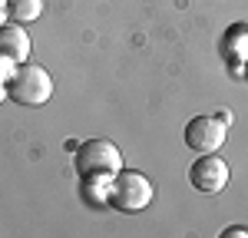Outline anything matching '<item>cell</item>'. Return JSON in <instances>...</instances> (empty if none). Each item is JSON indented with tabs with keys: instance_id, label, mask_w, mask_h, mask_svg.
Here are the masks:
<instances>
[{
	"instance_id": "obj_12",
	"label": "cell",
	"mask_w": 248,
	"mask_h": 238,
	"mask_svg": "<svg viewBox=\"0 0 248 238\" xmlns=\"http://www.w3.org/2000/svg\"><path fill=\"white\" fill-rule=\"evenodd\" d=\"M3 99H7V83L0 79V103H3Z\"/></svg>"
},
{
	"instance_id": "obj_4",
	"label": "cell",
	"mask_w": 248,
	"mask_h": 238,
	"mask_svg": "<svg viewBox=\"0 0 248 238\" xmlns=\"http://www.w3.org/2000/svg\"><path fill=\"white\" fill-rule=\"evenodd\" d=\"M229 176H232L229 162L222 156H215V152H199V159L192 162V169H189V182L199 192H205V195L222 192L225 182H229Z\"/></svg>"
},
{
	"instance_id": "obj_3",
	"label": "cell",
	"mask_w": 248,
	"mask_h": 238,
	"mask_svg": "<svg viewBox=\"0 0 248 238\" xmlns=\"http://www.w3.org/2000/svg\"><path fill=\"white\" fill-rule=\"evenodd\" d=\"M153 202V182L136 172V169H123L116 172L109 182V205H116L119 212H142Z\"/></svg>"
},
{
	"instance_id": "obj_5",
	"label": "cell",
	"mask_w": 248,
	"mask_h": 238,
	"mask_svg": "<svg viewBox=\"0 0 248 238\" xmlns=\"http://www.w3.org/2000/svg\"><path fill=\"white\" fill-rule=\"evenodd\" d=\"M182 136L192 152H215V149H222V142L229 136V126L218 116H195L186 122Z\"/></svg>"
},
{
	"instance_id": "obj_2",
	"label": "cell",
	"mask_w": 248,
	"mask_h": 238,
	"mask_svg": "<svg viewBox=\"0 0 248 238\" xmlns=\"http://www.w3.org/2000/svg\"><path fill=\"white\" fill-rule=\"evenodd\" d=\"M50 96H53V79L37 63H20L7 79V99L20 106H43Z\"/></svg>"
},
{
	"instance_id": "obj_9",
	"label": "cell",
	"mask_w": 248,
	"mask_h": 238,
	"mask_svg": "<svg viewBox=\"0 0 248 238\" xmlns=\"http://www.w3.org/2000/svg\"><path fill=\"white\" fill-rule=\"evenodd\" d=\"M222 238H248V228H242V225H235V228H225V232H222Z\"/></svg>"
},
{
	"instance_id": "obj_10",
	"label": "cell",
	"mask_w": 248,
	"mask_h": 238,
	"mask_svg": "<svg viewBox=\"0 0 248 238\" xmlns=\"http://www.w3.org/2000/svg\"><path fill=\"white\" fill-rule=\"evenodd\" d=\"M215 116L222 119V122H225V126H232V122H235V116H232L229 109H218V113H215Z\"/></svg>"
},
{
	"instance_id": "obj_6",
	"label": "cell",
	"mask_w": 248,
	"mask_h": 238,
	"mask_svg": "<svg viewBox=\"0 0 248 238\" xmlns=\"http://www.w3.org/2000/svg\"><path fill=\"white\" fill-rule=\"evenodd\" d=\"M0 57L10 60V63H27L30 57V37H27V30H23V23H3L0 27Z\"/></svg>"
},
{
	"instance_id": "obj_7",
	"label": "cell",
	"mask_w": 248,
	"mask_h": 238,
	"mask_svg": "<svg viewBox=\"0 0 248 238\" xmlns=\"http://www.w3.org/2000/svg\"><path fill=\"white\" fill-rule=\"evenodd\" d=\"M43 14V0H7V17L14 23H33Z\"/></svg>"
},
{
	"instance_id": "obj_8",
	"label": "cell",
	"mask_w": 248,
	"mask_h": 238,
	"mask_svg": "<svg viewBox=\"0 0 248 238\" xmlns=\"http://www.w3.org/2000/svg\"><path fill=\"white\" fill-rule=\"evenodd\" d=\"M225 46H229L232 60H248V23H238L225 33Z\"/></svg>"
},
{
	"instance_id": "obj_1",
	"label": "cell",
	"mask_w": 248,
	"mask_h": 238,
	"mask_svg": "<svg viewBox=\"0 0 248 238\" xmlns=\"http://www.w3.org/2000/svg\"><path fill=\"white\" fill-rule=\"evenodd\" d=\"M73 162H77V176L83 182H90V178L113 182L116 172H123V152L109 139H86V142H79Z\"/></svg>"
},
{
	"instance_id": "obj_11",
	"label": "cell",
	"mask_w": 248,
	"mask_h": 238,
	"mask_svg": "<svg viewBox=\"0 0 248 238\" xmlns=\"http://www.w3.org/2000/svg\"><path fill=\"white\" fill-rule=\"evenodd\" d=\"M7 20H10V17H7V0H0V27H3Z\"/></svg>"
}]
</instances>
